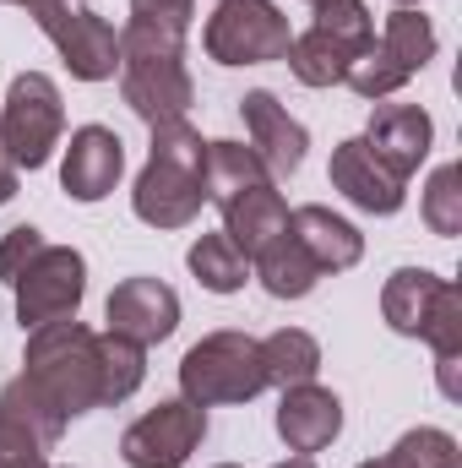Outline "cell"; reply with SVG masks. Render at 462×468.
Masks as SVG:
<instances>
[{
    "mask_svg": "<svg viewBox=\"0 0 462 468\" xmlns=\"http://www.w3.org/2000/svg\"><path fill=\"white\" fill-rule=\"evenodd\" d=\"M115 77H120L125 110L142 120L147 131L169 125V120H185L191 104H196V82L185 71V33H174V27L131 16L120 27V71Z\"/></svg>",
    "mask_w": 462,
    "mask_h": 468,
    "instance_id": "1",
    "label": "cell"
},
{
    "mask_svg": "<svg viewBox=\"0 0 462 468\" xmlns=\"http://www.w3.org/2000/svg\"><path fill=\"white\" fill-rule=\"evenodd\" d=\"M202 158H207V142L191 120H169V125H152V147H147V164L131 186V213L147 224V229H185L202 218Z\"/></svg>",
    "mask_w": 462,
    "mask_h": 468,
    "instance_id": "2",
    "label": "cell"
},
{
    "mask_svg": "<svg viewBox=\"0 0 462 468\" xmlns=\"http://www.w3.org/2000/svg\"><path fill=\"white\" fill-rule=\"evenodd\" d=\"M22 381L49 398L66 420H82L99 409V333L71 322H49L27 333L22 349Z\"/></svg>",
    "mask_w": 462,
    "mask_h": 468,
    "instance_id": "3",
    "label": "cell"
},
{
    "mask_svg": "<svg viewBox=\"0 0 462 468\" xmlns=\"http://www.w3.org/2000/svg\"><path fill=\"white\" fill-rule=\"evenodd\" d=\"M256 392H267V381H261V349L250 333H234V327L207 333L180 359V398H191L196 409L250 403Z\"/></svg>",
    "mask_w": 462,
    "mask_h": 468,
    "instance_id": "4",
    "label": "cell"
},
{
    "mask_svg": "<svg viewBox=\"0 0 462 468\" xmlns=\"http://www.w3.org/2000/svg\"><path fill=\"white\" fill-rule=\"evenodd\" d=\"M66 136V104L55 77L44 71H16L5 99H0V147L16 169H44Z\"/></svg>",
    "mask_w": 462,
    "mask_h": 468,
    "instance_id": "5",
    "label": "cell"
},
{
    "mask_svg": "<svg viewBox=\"0 0 462 468\" xmlns=\"http://www.w3.org/2000/svg\"><path fill=\"white\" fill-rule=\"evenodd\" d=\"M289 16L272 0H218L202 22V49L218 66H272L289 55Z\"/></svg>",
    "mask_w": 462,
    "mask_h": 468,
    "instance_id": "6",
    "label": "cell"
},
{
    "mask_svg": "<svg viewBox=\"0 0 462 468\" xmlns=\"http://www.w3.org/2000/svg\"><path fill=\"white\" fill-rule=\"evenodd\" d=\"M27 16L38 22V33L60 49L66 71L77 82H110L120 71V33L110 16H99L93 5H71V0H33Z\"/></svg>",
    "mask_w": 462,
    "mask_h": 468,
    "instance_id": "7",
    "label": "cell"
},
{
    "mask_svg": "<svg viewBox=\"0 0 462 468\" xmlns=\"http://www.w3.org/2000/svg\"><path fill=\"white\" fill-rule=\"evenodd\" d=\"M11 294H16L22 333L49 327V322H71L82 311V300H88V256L77 245H44L22 267V278L11 283Z\"/></svg>",
    "mask_w": 462,
    "mask_h": 468,
    "instance_id": "8",
    "label": "cell"
},
{
    "mask_svg": "<svg viewBox=\"0 0 462 468\" xmlns=\"http://www.w3.org/2000/svg\"><path fill=\"white\" fill-rule=\"evenodd\" d=\"M202 441H207V409H196L191 398H163L158 409L125 425L120 458L125 468H185Z\"/></svg>",
    "mask_w": 462,
    "mask_h": 468,
    "instance_id": "9",
    "label": "cell"
},
{
    "mask_svg": "<svg viewBox=\"0 0 462 468\" xmlns=\"http://www.w3.org/2000/svg\"><path fill=\"white\" fill-rule=\"evenodd\" d=\"M104 322H110L104 333H120V338L152 349V344L174 338V327H180V294L163 278H120L115 289H110V300H104Z\"/></svg>",
    "mask_w": 462,
    "mask_h": 468,
    "instance_id": "10",
    "label": "cell"
},
{
    "mask_svg": "<svg viewBox=\"0 0 462 468\" xmlns=\"http://www.w3.org/2000/svg\"><path fill=\"white\" fill-rule=\"evenodd\" d=\"M327 180H332V191H343L348 202H353L359 213H370V218H392V213H403V202H408V180H397V175L364 147V136H348V142L332 147Z\"/></svg>",
    "mask_w": 462,
    "mask_h": 468,
    "instance_id": "11",
    "label": "cell"
},
{
    "mask_svg": "<svg viewBox=\"0 0 462 468\" xmlns=\"http://www.w3.org/2000/svg\"><path fill=\"white\" fill-rule=\"evenodd\" d=\"M239 115H245V136L256 147V158L267 164V175H299L305 169V153H310V131L289 115V104H278V93L267 88H250L239 99Z\"/></svg>",
    "mask_w": 462,
    "mask_h": 468,
    "instance_id": "12",
    "label": "cell"
},
{
    "mask_svg": "<svg viewBox=\"0 0 462 468\" xmlns=\"http://www.w3.org/2000/svg\"><path fill=\"white\" fill-rule=\"evenodd\" d=\"M120 175H125V142L110 125H77L60 158V191L93 207L120 186Z\"/></svg>",
    "mask_w": 462,
    "mask_h": 468,
    "instance_id": "13",
    "label": "cell"
},
{
    "mask_svg": "<svg viewBox=\"0 0 462 468\" xmlns=\"http://www.w3.org/2000/svg\"><path fill=\"white\" fill-rule=\"evenodd\" d=\"M278 436L289 452L310 458V452H327L338 436H343V398L321 381H305V387H289L278 398Z\"/></svg>",
    "mask_w": 462,
    "mask_h": 468,
    "instance_id": "14",
    "label": "cell"
},
{
    "mask_svg": "<svg viewBox=\"0 0 462 468\" xmlns=\"http://www.w3.org/2000/svg\"><path fill=\"white\" fill-rule=\"evenodd\" d=\"M364 147L397 180H408L430 158V147H436V120H430V110H419V104H375L370 110V125H364Z\"/></svg>",
    "mask_w": 462,
    "mask_h": 468,
    "instance_id": "15",
    "label": "cell"
},
{
    "mask_svg": "<svg viewBox=\"0 0 462 468\" xmlns=\"http://www.w3.org/2000/svg\"><path fill=\"white\" fill-rule=\"evenodd\" d=\"M289 234L305 245V256L321 267V278H327V272H348V267L364 261V234L353 229L343 213L321 207V202L294 207V213H289Z\"/></svg>",
    "mask_w": 462,
    "mask_h": 468,
    "instance_id": "16",
    "label": "cell"
},
{
    "mask_svg": "<svg viewBox=\"0 0 462 468\" xmlns=\"http://www.w3.org/2000/svg\"><path fill=\"white\" fill-rule=\"evenodd\" d=\"M218 213H224V234H229V245L245 256V261H256L278 234H289V202H283V191H278L272 180L239 191V197L224 202Z\"/></svg>",
    "mask_w": 462,
    "mask_h": 468,
    "instance_id": "17",
    "label": "cell"
},
{
    "mask_svg": "<svg viewBox=\"0 0 462 468\" xmlns=\"http://www.w3.org/2000/svg\"><path fill=\"white\" fill-rule=\"evenodd\" d=\"M441 289H446L441 272H430V267H397L381 283V316H386V327L397 338H419L425 322H430V311H436V300H441Z\"/></svg>",
    "mask_w": 462,
    "mask_h": 468,
    "instance_id": "18",
    "label": "cell"
},
{
    "mask_svg": "<svg viewBox=\"0 0 462 468\" xmlns=\"http://www.w3.org/2000/svg\"><path fill=\"white\" fill-rule=\"evenodd\" d=\"M261 349V381L289 392V387H305L321 376V344L305 333V327H278L267 338H256Z\"/></svg>",
    "mask_w": 462,
    "mask_h": 468,
    "instance_id": "19",
    "label": "cell"
},
{
    "mask_svg": "<svg viewBox=\"0 0 462 468\" xmlns=\"http://www.w3.org/2000/svg\"><path fill=\"white\" fill-rule=\"evenodd\" d=\"M267 180H272V175H267V164L256 158L250 142H207V158H202V191H207L213 207H224V202H234L239 191L267 186Z\"/></svg>",
    "mask_w": 462,
    "mask_h": 468,
    "instance_id": "20",
    "label": "cell"
},
{
    "mask_svg": "<svg viewBox=\"0 0 462 468\" xmlns=\"http://www.w3.org/2000/svg\"><path fill=\"white\" fill-rule=\"evenodd\" d=\"M250 267H256V278H261V289H267L272 300H305V294L321 283V267L305 256V245H299L294 234H278Z\"/></svg>",
    "mask_w": 462,
    "mask_h": 468,
    "instance_id": "21",
    "label": "cell"
},
{
    "mask_svg": "<svg viewBox=\"0 0 462 468\" xmlns=\"http://www.w3.org/2000/svg\"><path fill=\"white\" fill-rule=\"evenodd\" d=\"M142 381H147V349L120 333H99V409L136 398Z\"/></svg>",
    "mask_w": 462,
    "mask_h": 468,
    "instance_id": "22",
    "label": "cell"
},
{
    "mask_svg": "<svg viewBox=\"0 0 462 468\" xmlns=\"http://www.w3.org/2000/svg\"><path fill=\"white\" fill-rule=\"evenodd\" d=\"M381 49H386L408 77H419V71L436 60L441 38H436V22H430L419 5H397V11L386 16V27H381Z\"/></svg>",
    "mask_w": 462,
    "mask_h": 468,
    "instance_id": "23",
    "label": "cell"
},
{
    "mask_svg": "<svg viewBox=\"0 0 462 468\" xmlns=\"http://www.w3.org/2000/svg\"><path fill=\"white\" fill-rule=\"evenodd\" d=\"M0 420H5V425H16L22 436H33L44 452H49V447L66 436V425H71V420H66V414L49 403V398H38V392H33L22 376L0 387Z\"/></svg>",
    "mask_w": 462,
    "mask_h": 468,
    "instance_id": "24",
    "label": "cell"
},
{
    "mask_svg": "<svg viewBox=\"0 0 462 468\" xmlns=\"http://www.w3.org/2000/svg\"><path fill=\"white\" fill-rule=\"evenodd\" d=\"M185 267H191V278L207 289V294H239L245 289V278H250V261L239 256L229 245V234H202L191 250H185Z\"/></svg>",
    "mask_w": 462,
    "mask_h": 468,
    "instance_id": "25",
    "label": "cell"
},
{
    "mask_svg": "<svg viewBox=\"0 0 462 468\" xmlns=\"http://www.w3.org/2000/svg\"><path fill=\"white\" fill-rule=\"evenodd\" d=\"M414 77L381 49V38H370L359 55H348V66H343V88H353L359 99H370V104H386L392 93H403Z\"/></svg>",
    "mask_w": 462,
    "mask_h": 468,
    "instance_id": "26",
    "label": "cell"
},
{
    "mask_svg": "<svg viewBox=\"0 0 462 468\" xmlns=\"http://www.w3.org/2000/svg\"><path fill=\"white\" fill-rule=\"evenodd\" d=\"M283 60H289L294 82H305V88H338V82H343V66H348V55L338 49V44H327L316 27L294 33Z\"/></svg>",
    "mask_w": 462,
    "mask_h": 468,
    "instance_id": "27",
    "label": "cell"
},
{
    "mask_svg": "<svg viewBox=\"0 0 462 468\" xmlns=\"http://www.w3.org/2000/svg\"><path fill=\"white\" fill-rule=\"evenodd\" d=\"M327 44H338L343 55H359L375 38V16L364 0H316V22H310Z\"/></svg>",
    "mask_w": 462,
    "mask_h": 468,
    "instance_id": "28",
    "label": "cell"
},
{
    "mask_svg": "<svg viewBox=\"0 0 462 468\" xmlns=\"http://www.w3.org/2000/svg\"><path fill=\"white\" fill-rule=\"evenodd\" d=\"M419 213H425L430 234H441V239L462 234V169L457 164H441V169L425 180V202H419Z\"/></svg>",
    "mask_w": 462,
    "mask_h": 468,
    "instance_id": "29",
    "label": "cell"
},
{
    "mask_svg": "<svg viewBox=\"0 0 462 468\" xmlns=\"http://www.w3.org/2000/svg\"><path fill=\"white\" fill-rule=\"evenodd\" d=\"M392 458H397L403 468H462V447H457L452 431L419 425V431H403V436H397Z\"/></svg>",
    "mask_w": 462,
    "mask_h": 468,
    "instance_id": "30",
    "label": "cell"
},
{
    "mask_svg": "<svg viewBox=\"0 0 462 468\" xmlns=\"http://www.w3.org/2000/svg\"><path fill=\"white\" fill-rule=\"evenodd\" d=\"M44 245H49V239H44V229H33V224H16V229L0 234V283H16L22 267H27Z\"/></svg>",
    "mask_w": 462,
    "mask_h": 468,
    "instance_id": "31",
    "label": "cell"
},
{
    "mask_svg": "<svg viewBox=\"0 0 462 468\" xmlns=\"http://www.w3.org/2000/svg\"><path fill=\"white\" fill-rule=\"evenodd\" d=\"M131 16L158 22V27H174V33H191V22H196V0H131Z\"/></svg>",
    "mask_w": 462,
    "mask_h": 468,
    "instance_id": "32",
    "label": "cell"
},
{
    "mask_svg": "<svg viewBox=\"0 0 462 468\" xmlns=\"http://www.w3.org/2000/svg\"><path fill=\"white\" fill-rule=\"evenodd\" d=\"M0 468H49V458L33 436H22L16 425L0 420Z\"/></svg>",
    "mask_w": 462,
    "mask_h": 468,
    "instance_id": "33",
    "label": "cell"
},
{
    "mask_svg": "<svg viewBox=\"0 0 462 468\" xmlns=\"http://www.w3.org/2000/svg\"><path fill=\"white\" fill-rule=\"evenodd\" d=\"M16 175H22V169H16V164L5 158V147H0V207L16 197Z\"/></svg>",
    "mask_w": 462,
    "mask_h": 468,
    "instance_id": "34",
    "label": "cell"
},
{
    "mask_svg": "<svg viewBox=\"0 0 462 468\" xmlns=\"http://www.w3.org/2000/svg\"><path fill=\"white\" fill-rule=\"evenodd\" d=\"M359 468H403V463H397V458L386 452V458H370V463H359Z\"/></svg>",
    "mask_w": 462,
    "mask_h": 468,
    "instance_id": "35",
    "label": "cell"
},
{
    "mask_svg": "<svg viewBox=\"0 0 462 468\" xmlns=\"http://www.w3.org/2000/svg\"><path fill=\"white\" fill-rule=\"evenodd\" d=\"M272 468H316L310 458H289V463H272Z\"/></svg>",
    "mask_w": 462,
    "mask_h": 468,
    "instance_id": "36",
    "label": "cell"
},
{
    "mask_svg": "<svg viewBox=\"0 0 462 468\" xmlns=\"http://www.w3.org/2000/svg\"><path fill=\"white\" fill-rule=\"evenodd\" d=\"M0 5H22V11H27V5H33V0H0Z\"/></svg>",
    "mask_w": 462,
    "mask_h": 468,
    "instance_id": "37",
    "label": "cell"
},
{
    "mask_svg": "<svg viewBox=\"0 0 462 468\" xmlns=\"http://www.w3.org/2000/svg\"><path fill=\"white\" fill-rule=\"evenodd\" d=\"M392 5H425V0H392Z\"/></svg>",
    "mask_w": 462,
    "mask_h": 468,
    "instance_id": "38",
    "label": "cell"
},
{
    "mask_svg": "<svg viewBox=\"0 0 462 468\" xmlns=\"http://www.w3.org/2000/svg\"><path fill=\"white\" fill-rule=\"evenodd\" d=\"M218 468H239V463H218Z\"/></svg>",
    "mask_w": 462,
    "mask_h": 468,
    "instance_id": "39",
    "label": "cell"
},
{
    "mask_svg": "<svg viewBox=\"0 0 462 468\" xmlns=\"http://www.w3.org/2000/svg\"><path fill=\"white\" fill-rule=\"evenodd\" d=\"M310 5H316V0H310Z\"/></svg>",
    "mask_w": 462,
    "mask_h": 468,
    "instance_id": "40",
    "label": "cell"
}]
</instances>
